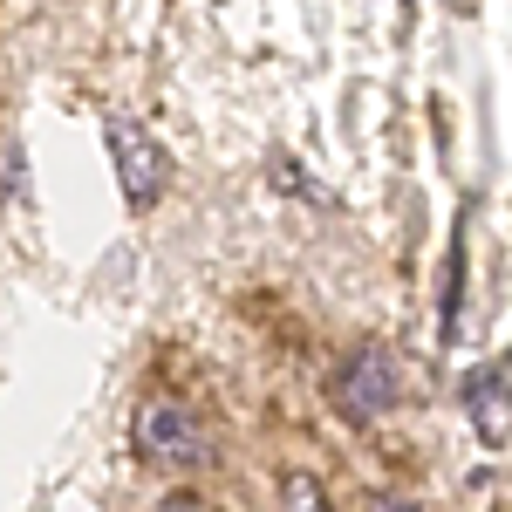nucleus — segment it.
Segmentation results:
<instances>
[{"instance_id": "nucleus-1", "label": "nucleus", "mask_w": 512, "mask_h": 512, "mask_svg": "<svg viewBox=\"0 0 512 512\" xmlns=\"http://www.w3.org/2000/svg\"><path fill=\"white\" fill-rule=\"evenodd\" d=\"M130 451H137L151 472H171V478H192L219 458L205 417H198L192 403H178V396H144V403H137V417H130Z\"/></svg>"}, {"instance_id": "nucleus-2", "label": "nucleus", "mask_w": 512, "mask_h": 512, "mask_svg": "<svg viewBox=\"0 0 512 512\" xmlns=\"http://www.w3.org/2000/svg\"><path fill=\"white\" fill-rule=\"evenodd\" d=\"M396 403H403V362H396L390 342H355V349L335 355L328 369V410L342 424H383Z\"/></svg>"}, {"instance_id": "nucleus-3", "label": "nucleus", "mask_w": 512, "mask_h": 512, "mask_svg": "<svg viewBox=\"0 0 512 512\" xmlns=\"http://www.w3.org/2000/svg\"><path fill=\"white\" fill-rule=\"evenodd\" d=\"M103 144H110V164H117L123 205H130V212H151V205L171 192V178H178L171 151H164L137 117H103Z\"/></svg>"}, {"instance_id": "nucleus-4", "label": "nucleus", "mask_w": 512, "mask_h": 512, "mask_svg": "<svg viewBox=\"0 0 512 512\" xmlns=\"http://www.w3.org/2000/svg\"><path fill=\"white\" fill-rule=\"evenodd\" d=\"M465 410H472V431L485 437V451H506V355L478 362L465 376Z\"/></svg>"}, {"instance_id": "nucleus-5", "label": "nucleus", "mask_w": 512, "mask_h": 512, "mask_svg": "<svg viewBox=\"0 0 512 512\" xmlns=\"http://www.w3.org/2000/svg\"><path fill=\"white\" fill-rule=\"evenodd\" d=\"M437 308H444V342L458 335V315H465V226L451 233V246H444V274H437Z\"/></svg>"}, {"instance_id": "nucleus-6", "label": "nucleus", "mask_w": 512, "mask_h": 512, "mask_svg": "<svg viewBox=\"0 0 512 512\" xmlns=\"http://www.w3.org/2000/svg\"><path fill=\"white\" fill-rule=\"evenodd\" d=\"M280 512H335L315 472H287L280 478Z\"/></svg>"}, {"instance_id": "nucleus-7", "label": "nucleus", "mask_w": 512, "mask_h": 512, "mask_svg": "<svg viewBox=\"0 0 512 512\" xmlns=\"http://www.w3.org/2000/svg\"><path fill=\"white\" fill-rule=\"evenodd\" d=\"M151 512H219V506H212L205 492H192V485H178V492H164Z\"/></svg>"}, {"instance_id": "nucleus-8", "label": "nucleus", "mask_w": 512, "mask_h": 512, "mask_svg": "<svg viewBox=\"0 0 512 512\" xmlns=\"http://www.w3.org/2000/svg\"><path fill=\"white\" fill-rule=\"evenodd\" d=\"M362 512H424V506H417L410 492H369V506H362Z\"/></svg>"}]
</instances>
